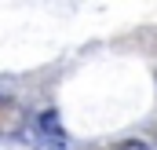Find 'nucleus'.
<instances>
[{
    "label": "nucleus",
    "mask_w": 157,
    "mask_h": 150,
    "mask_svg": "<svg viewBox=\"0 0 157 150\" xmlns=\"http://www.w3.org/2000/svg\"><path fill=\"white\" fill-rule=\"evenodd\" d=\"M37 124H40V132L48 136V143H51V150H62L66 147V139H62V128H59V113H40L37 117Z\"/></svg>",
    "instance_id": "f257e3e1"
},
{
    "label": "nucleus",
    "mask_w": 157,
    "mask_h": 150,
    "mask_svg": "<svg viewBox=\"0 0 157 150\" xmlns=\"http://www.w3.org/2000/svg\"><path fill=\"white\" fill-rule=\"evenodd\" d=\"M117 150H150L143 139H124V143H117Z\"/></svg>",
    "instance_id": "f03ea898"
}]
</instances>
